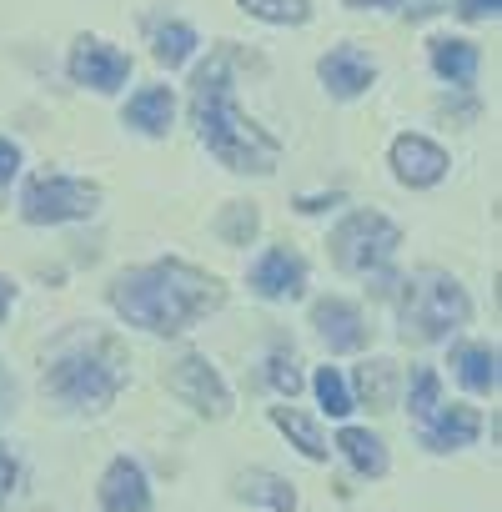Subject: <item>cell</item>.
<instances>
[{"label": "cell", "mask_w": 502, "mask_h": 512, "mask_svg": "<svg viewBox=\"0 0 502 512\" xmlns=\"http://www.w3.org/2000/svg\"><path fill=\"white\" fill-rule=\"evenodd\" d=\"M427 56H432V71H437L442 86H452V91H472V86H477L482 51H477L472 41H462V36H437V41L427 46Z\"/></svg>", "instance_id": "obj_19"}, {"label": "cell", "mask_w": 502, "mask_h": 512, "mask_svg": "<svg viewBox=\"0 0 502 512\" xmlns=\"http://www.w3.org/2000/svg\"><path fill=\"white\" fill-rule=\"evenodd\" d=\"M66 71H71L76 86L101 91V96H116V91L131 81V56H126L121 46L101 41V36H81V41L71 46V56H66Z\"/></svg>", "instance_id": "obj_10"}, {"label": "cell", "mask_w": 502, "mask_h": 512, "mask_svg": "<svg viewBox=\"0 0 502 512\" xmlns=\"http://www.w3.org/2000/svg\"><path fill=\"white\" fill-rule=\"evenodd\" d=\"M191 126L201 146L236 176H272L282 166V141L262 131L241 106L231 86V51H216L191 76Z\"/></svg>", "instance_id": "obj_2"}, {"label": "cell", "mask_w": 502, "mask_h": 512, "mask_svg": "<svg viewBox=\"0 0 502 512\" xmlns=\"http://www.w3.org/2000/svg\"><path fill=\"white\" fill-rule=\"evenodd\" d=\"M151 56H156V66H166V71L186 66V61L196 56V31H191L186 21H161V26L151 31Z\"/></svg>", "instance_id": "obj_24"}, {"label": "cell", "mask_w": 502, "mask_h": 512, "mask_svg": "<svg viewBox=\"0 0 502 512\" xmlns=\"http://www.w3.org/2000/svg\"><path fill=\"white\" fill-rule=\"evenodd\" d=\"M231 497L246 502V507H262V512H297L302 497H297V482L272 472V467H241L231 477Z\"/></svg>", "instance_id": "obj_16"}, {"label": "cell", "mask_w": 502, "mask_h": 512, "mask_svg": "<svg viewBox=\"0 0 502 512\" xmlns=\"http://www.w3.org/2000/svg\"><path fill=\"white\" fill-rule=\"evenodd\" d=\"M317 76H322L327 96H337V101H357V96L372 91V81H377V61H372L362 46H332V51L317 61Z\"/></svg>", "instance_id": "obj_14"}, {"label": "cell", "mask_w": 502, "mask_h": 512, "mask_svg": "<svg viewBox=\"0 0 502 512\" xmlns=\"http://www.w3.org/2000/svg\"><path fill=\"white\" fill-rule=\"evenodd\" d=\"M447 367H452V377L472 397H497V387H502V352H497V342H452L447 347Z\"/></svg>", "instance_id": "obj_15"}, {"label": "cell", "mask_w": 502, "mask_h": 512, "mask_svg": "<svg viewBox=\"0 0 502 512\" xmlns=\"http://www.w3.org/2000/svg\"><path fill=\"white\" fill-rule=\"evenodd\" d=\"M407 412H412V427L417 422H427L437 407H442V372L437 367H412V377H407Z\"/></svg>", "instance_id": "obj_26"}, {"label": "cell", "mask_w": 502, "mask_h": 512, "mask_svg": "<svg viewBox=\"0 0 502 512\" xmlns=\"http://www.w3.org/2000/svg\"><path fill=\"white\" fill-rule=\"evenodd\" d=\"M387 166H392V176L407 186V191H427V186H437L442 176H447V151L432 141V136H417V131H402L397 141H392V151H387Z\"/></svg>", "instance_id": "obj_12"}, {"label": "cell", "mask_w": 502, "mask_h": 512, "mask_svg": "<svg viewBox=\"0 0 502 512\" xmlns=\"http://www.w3.org/2000/svg\"><path fill=\"white\" fill-rule=\"evenodd\" d=\"M96 211H101V186L86 176L36 171L21 186V221L31 226H71V221H91Z\"/></svg>", "instance_id": "obj_6"}, {"label": "cell", "mask_w": 502, "mask_h": 512, "mask_svg": "<svg viewBox=\"0 0 502 512\" xmlns=\"http://www.w3.org/2000/svg\"><path fill=\"white\" fill-rule=\"evenodd\" d=\"M226 297H231L226 282L186 262V256H156V262L126 267L106 287V307L146 337H181L206 317H216Z\"/></svg>", "instance_id": "obj_1"}, {"label": "cell", "mask_w": 502, "mask_h": 512, "mask_svg": "<svg viewBox=\"0 0 502 512\" xmlns=\"http://www.w3.org/2000/svg\"><path fill=\"white\" fill-rule=\"evenodd\" d=\"M332 452H337L362 482H382V477L392 472V452H387V442H382L372 427H352V422H342L337 437H332Z\"/></svg>", "instance_id": "obj_17"}, {"label": "cell", "mask_w": 502, "mask_h": 512, "mask_svg": "<svg viewBox=\"0 0 502 512\" xmlns=\"http://www.w3.org/2000/svg\"><path fill=\"white\" fill-rule=\"evenodd\" d=\"M262 382L282 397V402H297V392L307 387V377H302V357H297V347H287V342H277L272 352H267V362H262Z\"/></svg>", "instance_id": "obj_22"}, {"label": "cell", "mask_w": 502, "mask_h": 512, "mask_svg": "<svg viewBox=\"0 0 502 512\" xmlns=\"http://www.w3.org/2000/svg\"><path fill=\"white\" fill-rule=\"evenodd\" d=\"M347 196L342 191H317V196H297L292 206L302 211V216H322V211H332V206H342Z\"/></svg>", "instance_id": "obj_31"}, {"label": "cell", "mask_w": 502, "mask_h": 512, "mask_svg": "<svg viewBox=\"0 0 502 512\" xmlns=\"http://www.w3.org/2000/svg\"><path fill=\"white\" fill-rule=\"evenodd\" d=\"M477 437H482V412H477L472 402H447V397H442V407H437L427 422H417V442H422L432 457L467 452V447H477Z\"/></svg>", "instance_id": "obj_11"}, {"label": "cell", "mask_w": 502, "mask_h": 512, "mask_svg": "<svg viewBox=\"0 0 502 512\" xmlns=\"http://www.w3.org/2000/svg\"><path fill=\"white\" fill-rule=\"evenodd\" d=\"M312 392H317V407H322L332 422H347V417L357 412L352 387H347V372H342V367H332V362L312 372Z\"/></svg>", "instance_id": "obj_25"}, {"label": "cell", "mask_w": 502, "mask_h": 512, "mask_svg": "<svg viewBox=\"0 0 502 512\" xmlns=\"http://www.w3.org/2000/svg\"><path fill=\"white\" fill-rule=\"evenodd\" d=\"M267 422H272L307 462H327V457H332V442H327V432H322V422H317L312 412H302V407H292V402H277V407H267Z\"/></svg>", "instance_id": "obj_20"}, {"label": "cell", "mask_w": 502, "mask_h": 512, "mask_svg": "<svg viewBox=\"0 0 502 512\" xmlns=\"http://www.w3.org/2000/svg\"><path fill=\"white\" fill-rule=\"evenodd\" d=\"M16 482H21V462L6 447V437H0V512H6V502L16 497Z\"/></svg>", "instance_id": "obj_28"}, {"label": "cell", "mask_w": 502, "mask_h": 512, "mask_svg": "<svg viewBox=\"0 0 502 512\" xmlns=\"http://www.w3.org/2000/svg\"><path fill=\"white\" fill-rule=\"evenodd\" d=\"M447 6H452V0H412V6H402V11H407V21L417 26V21H432V16H442Z\"/></svg>", "instance_id": "obj_32"}, {"label": "cell", "mask_w": 502, "mask_h": 512, "mask_svg": "<svg viewBox=\"0 0 502 512\" xmlns=\"http://www.w3.org/2000/svg\"><path fill=\"white\" fill-rule=\"evenodd\" d=\"M307 322H312L317 342H322L332 357H357V352H367V342H372V322H367V312H362L352 297H337V292L317 297Z\"/></svg>", "instance_id": "obj_9"}, {"label": "cell", "mask_w": 502, "mask_h": 512, "mask_svg": "<svg viewBox=\"0 0 502 512\" xmlns=\"http://www.w3.org/2000/svg\"><path fill=\"white\" fill-rule=\"evenodd\" d=\"M472 297L467 287L442 272V267H417L397 282L392 292V317H397V337L407 347H437L452 342L462 327H472Z\"/></svg>", "instance_id": "obj_4"}, {"label": "cell", "mask_w": 502, "mask_h": 512, "mask_svg": "<svg viewBox=\"0 0 502 512\" xmlns=\"http://www.w3.org/2000/svg\"><path fill=\"white\" fill-rule=\"evenodd\" d=\"M447 11H457L462 21H497V11H502V0H452Z\"/></svg>", "instance_id": "obj_29"}, {"label": "cell", "mask_w": 502, "mask_h": 512, "mask_svg": "<svg viewBox=\"0 0 502 512\" xmlns=\"http://www.w3.org/2000/svg\"><path fill=\"white\" fill-rule=\"evenodd\" d=\"M211 231H216V241H226V246H251V241H257V231H262V211L251 206V201H226V206L216 211Z\"/></svg>", "instance_id": "obj_23"}, {"label": "cell", "mask_w": 502, "mask_h": 512, "mask_svg": "<svg viewBox=\"0 0 502 512\" xmlns=\"http://www.w3.org/2000/svg\"><path fill=\"white\" fill-rule=\"evenodd\" d=\"M96 502H101V512H151L156 507V492H151L146 467L131 452L111 457L106 472H101V482H96Z\"/></svg>", "instance_id": "obj_13"}, {"label": "cell", "mask_w": 502, "mask_h": 512, "mask_svg": "<svg viewBox=\"0 0 502 512\" xmlns=\"http://www.w3.org/2000/svg\"><path fill=\"white\" fill-rule=\"evenodd\" d=\"M16 176H21V146L11 136H0V191H6Z\"/></svg>", "instance_id": "obj_30"}, {"label": "cell", "mask_w": 502, "mask_h": 512, "mask_svg": "<svg viewBox=\"0 0 502 512\" xmlns=\"http://www.w3.org/2000/svg\"><path fill=\"white\" fill-rule=\"evenodd\" d=\"M246 287H251V297H257V302H272V307L302 302L307 287H312V267H307V256L297 246H267L257 262H251Z\"/></svg>", "instance_id": "obj_8"}, {"label": "cell", "mask_w": 502, "mask_h": 512, "mask_svg": "<svg viewBox=\"0 0 502 512\" xmlns=\"http://www.w3.org/2000/svg\"><path fill=\"white\" fill-rule=\"evenodd\" d=\"M121 121H126L131 131H141V136H166L171 121H176V96H171V86H141V91L126 101Z\"/></svg>", "instance_id": "obj_21"}, {"label": "cell", "mask_w": 502, "mask_h": 512, "mask_svg": "<svg viewBox=\"0 0 502 512\" xmlns=\"http://www.w3.org/2000/svg\"><path fill=\"white\" fill-rule=\"evenodd\" d=\"M41 387L56 407L76 417H101L131 387V352L116 332L66 327L41 362Z\"/></svg>", "instance_id": "obj_3"}, {"label": "cell", "mask_w": 502, "mask_h": 512, "mask_svg": "<svg viewBox=\"0 0 502 512\" xmlns=\"http://www.w3.org/2000/svg\"><path fill=\"white\" fill-rule=\"evenodd\" d=\"M236 6L267 26H307L312 21V0H236Z\"/></svg>", "instance_id": "obj_27"}, {"label": "cell", "mask_w": 502, "mask_h": 512, "mask_svg": "<svg viewBox=\"0 0 502 512\" xmlns=\"http://www.w3.org/2000/svg\"><path fill=\"white\" fill-rule=\"evenodd\" d=\"M166 392H171L181 407H191L201 422H226V417L236 412V392H231V382L221 377V367H216L206 352H181V357H171V367H166Z\"/></svg>", "instance_id": "obj_7"}, {"label": "cell", "mask_w": 502, "mask_h": 512, "mask_svg": "<svg viewBox=\"0 0 502 512\" xmlns=\"http://www.w3.org/2000/svg\"><path fill=\"white\" fill-rule=\"evenodd\" d=\"M11 307H16V282H11L6 272H0V322L11 317Z\"/></svg>", "instance_id": "obj_33"}, {"label": "cell", "mask_w": 502, "mask_h": 512, "mask_svg": "<svg viewBox=\"0 0 502 512\" xmlns=\"http://www.w3.org/2000/svg\"><path fill=\"white\" fill-rule=\"evenodd\" d=\"M352 11H392V6H402V0H347Z\"/></svg>", "instance_id": "obj_34"}, {"label": "cell", "mask_w": 502, "mask_h": 512, "mask_svg": "<svg viewBox=\"0 0 502 512\" xmlns=\"http://www.w3.org/2000/svg\"><path fill=\"white\" fill-rule=\"evenodd\" d=\"M327 256H332V267H337L342 277L367 282V277L397 267V256H402V226H397L387 211H377V206H357V211H347V216L332 226Z\"/></svg>", "instance_id": "obj_5"}, {"label": "cell", "mask_w": 502, "mask_h": 512, "mask_svg": "<svg viewBox=\"0 0 502 512\" xmlns=\"http://www.w3.org/2000/svg\"><path fill=\"white\" fill-rule=\"evenodd\" d=\"M347 387H352V402H357V407H367V412H392L397 397H402V372H397V362H387V357H367V362L352 367Z\"/></svg>", "instance_id": "obj_18"}]
</instances>
